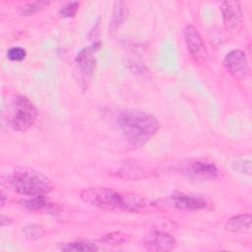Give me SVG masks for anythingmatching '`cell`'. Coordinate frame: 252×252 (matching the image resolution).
I'll return each instance as SVG.
<instances>
[{"instance_id":"cell-3","label":"cell","mask_w":252,"mask_h":252,"mask_svg":"<svg viewBox=\"0 0 252 252\" xmlns=\"http://www.w3.org/2000/svg\"><path fill=\"white\" fill-rule=\"evenodd\" d=\"M7 183L13 191L25 197L45 195L53 188L43 173L27 168L16 169L7 177Z\"/></svg>"},{"instance_id":"cell-10","label":"cell","mask_w":252,"mask_h":252,"mask_svg":"<svg viewBox=\"0 0 252 252\" xmlns=\"http://www.w3.org/2000/svg\"><path fill=\"white\" fill-rule=\"evenodd\" d=\"M143 242L144 246L149 251L166 252L174 248L176 240L170 233L166 231L154 229L145 234Z\"/></svg>"},{"instance_id":"cell-5","label":"cell","mask_w":252,"mask_h":252,"mask_svg":"<svg viewBox=\"0 0 252 252\" xmlns=\"http://www.w3.org/2000/svg\"><path fill=\"white\" fill-rule=\"evenodd\" d=\"M183 37L193 60L199 64L206 63L208 51L199 31L193 25L189 24L183 29Z\"/></svg>"},{"instance_id":"cell-21","label":"cell","mask_w":252,"mask_h":252,"mask_svg":"<svg viewBox=\"0 0 252 252\" xmlns=\"http://www.w3.org/2000/svg\"><path fill=\"white\" fill-rule=\"evenodd\" d=\"M27 51L21 46H13L8 49L7 51V58L11 61H22L26 58Z\"/></svg>"},{"instance_id":"cell-16","label":"cell","mask_w":252,"mask_h":252,"mask_svg":"<svg viewBox=\"0 0 252 252\" xmlns=\"http://www.w3.org/2000/svg\"><path fill=\"white\" fill-rule=\"evenodd\" d=\"M49 4H50V2H48V1H34V2H31V3H27V4H24L23 6L19 7L18 13L21 16H25V17L31 16L39 11H42Z\"/></svg>"},{"instance_id":"cell-15","label":"cell","mask_w":252,"mask_h":252,"mask_svg":"<svg viewBox=\"0 0 252 252\" xmlns=\"http://www.w3.org/2000/svg\"><path fill=\"white\" fill-rule=\"evenodd\" d=\"M60 250L67 252H94L97 251L98 247L89 241H72L62 244Z\"/></svg>"},{"instance_id":"cell-4","label":"cell","mask_w":252,"mask_h":252,"mask_svg":"<svg viewBox=\"0 0 252 252\" xmlns=\"http://www.w3.org/2000/svg\"><path fill=\"white\" fill-rule=\"evenodd\" d=\"M37 117L38 110L29 97L20 94L14 95L11 118V126L13 129L25 132L34 125Z\"/></svg>"},{"instance_id":"cell-17","label":"cell","mask_w":252,"mask_h":252,"mask_svg":"<svg viewBox=\"0 0 252 252\" xmlns=\"http://www.w3.org/2000/svg\"><path fill=\"white\" fill-rule=\"evenodd\" d=\"M22 232L24 237L28 240H36L44 235V229L41 225L36 223H28L23 226Z\"/></svg>"},{"instance_id":"cell-13","label":"cell","mask_w":252,"mask_h":252,"mask_svg":"<svg viewBox=\"0 0 252 252\" xmlns=\"http://www.w3.org/2000/svg\"><path fill=\"white\" fill-rule=\"evenodd\" d=\"M128 16V7L127 3L123 1H117L113 4L111 20L109 23V30L115 32L126 20Z\"/></svg>"},{"instance_id":"cell-6","label":"cell","mask_w":252,"mask_h":252,"mask_svg":"<svg viewBox=\"0 0 252 252\" xmlns=\"http://www.w3.org/2000/svg\"><path fill=\"white\" fill-rule=\"evenodd\" d=\"M182 171L188 177L201 181L215 180L220 174L216 164L202 159L189 160L182 166Z\"/></svg>"},{"instance_id":"cell-2","label":"cell","mask_w":252,"mask_h":252,"mask_svg":"<svg viewBox=\"0 0 252 252\" xmlns=\"http://www.w3.org/2000/svg\"><path fill=\"white\" fill-rule=\"evenodd\" d=\"M80 196L86 203L105 211L138 212L144 207V201L141 198L123 195L111 188H87L81 192Z\"/></svg>"},{"instance_id":"cell-8","label":"cell","mask_w":252,"mask_h":252,"mask_svg":"<svg viewBox=\"0 0 252 252\" xmlns=\"http://www.w3.org/2000/svg\"><path fill=\"white\" fill-rule=\"evenodd\" d=\"M225 69L238 80H244L249 75V64L244 51L240 49L230 50L223 58Z\"/></svg>"},{"instance_id":"cell-11","label":"cell","mask_w":252,"mask_h":252,"mask_svg":"<svg viewBox=\"0 0 252 252\" xmlns=\"http://www.w3.org/2000/svg\"><path fill=\"white\" fill-rule=\"evenodd\" d=\"M223 25L229 32H238L242 25V9L237 1H224L220 5Z\"/></svg>"},{"instance_id":"cell-7","label":"cell","mask_w":252,"mask_h":252,"mask_svg":"<svg viewBox=\"0 0 252 252\" xmlns=\"http://www.w3.org/2000/svg\"><path fill=\"white\" fill-rule=\"evenodd\" d=\"M99 45H100L99 42L97 43L94 42L90 46L84 47L79 51V53L76 56L75 62H76L77 69L79 70L80 75L83 81L85 82L89 81L93 77L95 71L96 59H95L94 53L98 49Z\"/></svg>"},{"instance_id":"cell-9","label":"cell","mask_w":252,"mask_h":252,"mask_svg":"<svg viewBox=\"0 0 252 252\" xmlns=\"http://www.w3.org/2000/svg\"><path fill=\"white\" fill-rule=\"evenodd\" d=\"M168 203L173 208L185 211H197L208 208V201L199 195L175 191L168 196Z\"/></svg>"},{"instance_id":"cell-1","label":"cell","mask_w":252,"mask_h":252,"mask_svg":"<svg viewBox=\"0 0 252 252\" xmlns=\"http://www.w3.org/2000/svg\"><path fill=\"white\" fill-rule=\"evenodd\" d=\"M117 123L128 143L135 148L147 144L160 127V122L156 116L140 109L121 111Z\"/></svg>"},{"instance_id":"cell-14","label":"cell","mask_w":252,"mask_h":252,"mask_svg":"<svg viewBox=\"0 0 252 252\" xmlns=\"http://www.w3.org/2000/svg\"><path fill=\"white\" fill-rule=\"evenodd\" d=\"M20 204L27 210L32 211V212L41 211L49 206L48 201L45 198V195H38V196L24 198L23 200L20 201Z\"/></svg>"},{"instance_id":"cell-12","label":"cell","mask_w":252,"mask_h":252,"mask_svg":"<svg viewBox=\"0 0 252 252\" xmlns=\"http://www.w3.org/2000/svg\"><path fill=\"white\" fill-rule=\"evenodd\" d=\"M226 230L231 232H245L251 228V215L239 214L228 219L224 224Z\"/></svg>"},{"instance_id":"cell-20","label":"cell","mask_w":252,"mask_h":252,"mask_svg":"<svg viewBox=\"0 0 252 252\" xmlns=\"http://www.w3.org/2000/svg\"><path fill=\"white\" fill-rule=\"evenodd\" d=\"M101 240L108 245H122L127 241L126 235L121 232H111L104 235Z\"/></svg>"},{"instance_id":"cell-18","label":"cell","mask_w":252,"mask_h":252,"mask_svg":"<svg viewBox=\"0 0 252 252\" xmlns=\"http://www.w3.org/2000/svg\"><path fill=\"white\" fill-rule=\"evenodd\" d=\"M231 167L235 172H239L241 174L250 175L251 174V159L247 158H237L231 162Z\"/></svg>"},{"instance_id":"cell-19","label":"cell","mask_w":252,"mask_h":252,"mask_svg":"<svg viewBox=\"0 0 252 252\" xmlns=\"http://www.w3.org/2000/svg\"><path fill=\"white\" fill-rule=\"evenodd\" d=\"M80 7V3L79 2H69L67 3L65 6L61 7L58 14L60 17L63 18H74L79 10Z\"/></svg>"},{"instance_id":"cell-22","label":"cell","mask_w":252,"mask_h":252,"mask_svg":"<svg viewBox=\"0 0 252 252\" xmlns=\"http://www.w3.org/2000/svg\"><path fill=\"white\" fill-rule=\"evenodd\" d=\"M12 222V220L9 219L8 217L2 215L1 216V220H0V223H1V226H5V225H8Z\"/></svg>"}]
</instances>
